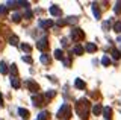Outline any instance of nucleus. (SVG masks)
I'll list each match as a JSON object with an SVG mask.
<instances>
[{
  "label": "nucleus",
  "mask_w": 121,
  "mask_h": 120,
  "mask_svg": "<svg viewBox=\"0 0 121 120\" xmlns=\"http://www.w3.org/2000/svg\"><path fill=\"white\" fill-rule=\"evenodd\" d=\"M6 5H8V8H18V6H24L26 9L29 8V3L27 2H8Z\"/></svg>",
  "instance_id": "obj_7"
},
{
  "label": "nucleus",
  "mask_w": 121,
  "mask_h": 120,
  "mask_svg": "<svg viewBox=\"0 0 121 120\" xmlns=\"http://www.w3.org/2000/svg\"><path fill=\"white\" fill-rule=\"evenodd\" d=\"M21 20V15L18 12H15V14H12V21H15V23H18V21Z\"/></svg>",
  "instance_id": "obj_27"
},
{
  "label": "nucleus",
  "mask_w": 121,
  "mask_h": 120,
  "mask_svg": "<svg viewBox=\"0 0 121 120\" xmlns=\"http://www.w3.org/2000/svg\"><path fill=\"white\" fill-rule=\"evenodd\" d=\"M0 106H3V96H2V93H0Z\"/></svg>",
  "instance_id": "obj_36"
},
{
  "label": "nucleus",
  "mask_w": 121,
  "mask_h": 120,
  "mask_svg": "<svg viewBox=\"0 0 121 120\" xmlns=\"http://www.w3.org/2000/svg\"><path fill=\"white\" fill-rule=\"evenodd\" d=\"M11 70H12V73H14V78H17V74H18L17 65H15V64H12V65H11Z\"/></svg>",
  "instance_id": "obj_30"
},
{
  "label": "nucleus",
  "mask_w": 121,
  "mask_h": 120,
  "mask_svg": "<svg viewBox=\"0 0 121 120\" xmlns=\"http://www.w3.org/2000/svg\"><path fill=\"white\" fill-rule=\"evenodd\" d=\"M103 115H104V119H111L112 117V108L111 106H104L103 108Z\"/></svg>",
  "instance_id": "obj_14"
},
{
  "label": "nucleus",
  "mask_w": 121,
  "mask_h": 120,
  "mask_svg": "<svg viewBox=\"0 0 121 120\" xmlns=\"http://www.w3.org/2000/svg\"><path fill=\"white\" fill-rule=\"evenodd\" d=\"M112 58L113 59H120L121 58V52L118 49H112Z\"/></svg>",
  "instance_id": "obj_19"
},
{
  "label": "nucleus",
  "mask_w": 121,
  "mask_h": 120,
  "mask_svg": "<svg viewBox=\"0 0 121 120\" xmlns=\"http://www.w3.org/2000/svg\"><path fill=\"white\" fill-rule=\"evenodd\" d=\"M85 50H86V52H89V53H92V52H95V50H97V44H94V43H86Z\"/></svg>",
  "instance_id": "obj_12"
},
{
  "label": "nucleus",
  "mask_w": 121,
  "mask_h": 120,
  "mask_svg": "<svg viewBox=\"0 0 121 120\" xmlns=\"http://www.w3.org/2000/svg\"><path fill=\"white\" fill-rule=\"evenodd\" d=\"M89 110H91V103L86 99H79L77 100V103H76V112L80 115L82 120H88Z\"/></svg>",
  "instance_id": "obj_1"
},
{
  "label": "nucleus",
  "mask_w": 121,
  "mask_h": 120,
  "mask_svg": "<svg viewBox=\"0 0 121 120\" xmlns=\"http://www.w3.org/2000/svg\"><path fill=\"white\" fill-rule=\"evenodd\" d=\"M113 11H115V14H120L121 12V2H117L115 8H113Z\"/></svg>",
  "instance_id": "obj_28"
},
{
  "label": "nucleus",
  "mask_w": 121,
  "mask_h": 120,
  "mask_svg": "<svg viewBox=\"0 0 121 120\" xmlns=\"http://www.w3.org/2000/svg\"><path fill=\"white\" fill-rule=\"evenodd\" d=\"M26 17H27V18H32V17H33V14H32V11H30L29 8H27V9H26Z\"/></svg>",
  "instance_id": "obj_31"
},
{
  "label": "nucleus",
  "mask_w": 121,
  "mask_h": 120,
  "mask_svg": "<svg viewBox=\"0 0 121 120\" xmlns=\"http://www.w3.org/2000/svg\"><path fill=\"white\" fill-rule=\"evenodd\" d=\"M108 28H111V23H109V21H104V23H103V29L106 31Z\"/></svg>",
  "instance_id": "obj_34"
},
{
  "label": "nucleus",
  "mask_w": 121,
  "mask_h": 120,
  "mask_svg": "<svg viewBox=\"0 0 121 120\" xmlns=\"http://www.w3.org/2000/svg\"><path fill=\"white\" fill-rule=\"evenodd\" d=\"M6 8H8V6H0V14H2V15L6 14Z\"/></svg>",
  "instance_id": "obj_33"
},
{
  "label": "nucleus",
  "mask_w": 121,
  "mask_h": 120,
  "mask_svg": "<svg viewBox=\"0 0 121 120\" xmlns=\"http://www.w3.org/2000/svg\"><path fill=\"white\" fill-rule=\"evenodd\" d=\"M92 112H94L95 115H100L101 112H103V106H101L100 103H95V105L92 106Z\"/></svg>",
  "instance_id": "obj_13"
},
{
  "label": "nucleus",
  "mask_w": 121,
  "mask_h": 120,
  "mask_svg": "<svg viewBox=\"0 0 121 120\" xmlns=\"http://www.w3.org/2000/svg\"><path fill=\"white\" fill-rule=\"evenodd\" d=\"M0 73L2 74H6L8 73V67H6V62H0Z\"/></svg>",
  "instance_id": "obj_23"
},
{
  "label": "nucleus",
  "mask_w": 121,
  "mask_h": 120,
  "mask_svg": "<svg viewBox=\"0 0 121 120\" xmlns=\"http://www.w3.org/2000/svg\"><path fill=\"white\" fill-rule=\"evenodd\" d=\"M83 52H85V49H83L80 44H77V46L74 47V53H76V55H82Z\"/></svg>",
  "instance_id": "obj_22"
},
{
  "label": "nucleus",
  "mask_w": 121,
  "mask_h": 120,
  "mask_svg": "<svg viewBox=\"0 0 121 120\" xmlns=\"http://www.w3.org/2000/svg\"><path fill=\"white\" fill-rule=\"evenodd\" d=\"M71 40H73V41L85 40V32H83L82 29H79V28H74L73 31H71Z\"/></svg>",
  "instance_id": "obj_3"
},
{
  "label": "nucleus",
  "mask_w": 121,
  "mask_h": 120,
  "mask_svg": "<svg viewBox=\"0 0 121 120\" xmlns=\"http://www.w3.org/2000/svg\"><path fill=\"white\" fill-rule=\"evenodd\" d=\"M20 47H21V50H23V52H26V53H30V52H32V47H30L29 44H26V43H23Z\"/></svg>",
  "instance_id": "obj_18"
},
{
  "label": "nucleus",
  "mask_w": 121,
  "mask_h": 120,
  "mask_svg": "<svg viewBox=\"0 0 121 120\" xmlns=\"http://www.w3.org/2000/svg\"><path fill=\"white\" fill-rule=\"evenodd\" d=\"M92 12H94V17H95L97 20L101 17V12H100V9H98V6H97V5H92Z\"/></svg>",
  "instance_id": "obj_16"
},
{
  "label": "nucleus",
  "mask_w": 121,
  "mask_h": 120,
  "mask_svg": "<svg viewBox=\"0 0 121 120\" xmlns=\"http://www.w3.org/2000/svg\"><path fill=\"white\" fill-rule=\"evenodd\" d=\"M39 26L43 29H48V28H52V26H53V21L52 20H41L39 21Z\"/></svg>",
  "instance_id": "obj_10"
},
{
  "label": "nucleus",
  "mask_w": 121,
  "mask_h": 120,
  "mask_svg": "<svg viewBox=\"0 0 121 120\" xmlns=\"http://www.w3.org/2000/svg\"><path fill=\"white\" fill-rule=\"evenodd\" d=\"M101 62H103V65H109V64H111V59H109V56H103Z\"/></svg>",
  "instance_id": "obj_29"
},
{
  "label": "nucleus",
  "mask_w": 121,
  "mask_h": 120,
  "mask_svg": "<svg viewBox=\"0 0 121 120\" xmlns=\"http://www.w3.org/2000/svg\"><path fill=\"white\" fill-rule=\"evenodd\" d=\"M26 87H27V90H29V91H32V93H36L38 90H39V85H38L35 81H30V79L26 81Z\"/></svg>",
  "instance_id": "obj_6"
},
{
  "label": "nucleus",
  "mask_w": 121,
  "mask_h": 120,
  "mask_svg": "<svg viewBox=\"0 0 121 120\" xmlns=\"http://www.w3.org/2000/svg\"><path fill=\"white\" fill-rule=\"evenodd\" d=\"M113 31H115L117 33H120V32H121V21H117V23L113 24Z\"/></svg>",
  "instance_id": "obj_26"
},
{
  "label": "nucleus",
  "mask_w": 121,
  "mask_h": 120,
  "mask_svg": "<svg viewBox=\"0 0 121 120\" xmlns=\"http://www.w3.org/2000/svg\"><path fill=\"white\" fill-rule=\"evenodd\" d=\"M58 24H59V26H64V24H67V21H60V20H59Z\"/></svg>",
  "instance_id": "obj_37"
},
{
  "label": "nucleus",
  "mask_w": 121,
  "mask_h": 120,
  "mask_svg": "<svg viewBox=\"0 0 121 120\" xmlns=\"http://www.w3.org/2000/svg\"><path fill=\"white\" fill-rule=\"evenodd\" d=\"M41 62H43V64H45V65H48L50 64V58H48V55H41Z\"/></svg>",
  "instance_id": "obj_21"
},
{
  "label": "nucleus",
  "mask_w": 121,
  "mask_h": 120,
  "mask_svg": "<svg viewBox=\"0 0 121 120\" xmlns=\"http://www.w3.org/2000/svg\"><path fill=\"white\" fill-rule=\"evenodd\" d=\"M23 61H26V62H29V64H32V58H30V56H23Z\"/></svg>",
  "instance_id": "obj_32"
},
{
  "label": "nucleus",
  "mask_w": 121,
  "mask_h": 120,
  "mask_svg": "<svg viewBox=\"0 0 121 120\" xmlns=\"http://www.w3.org/2000/svg\"><path fill=\"white\" fill-rule=\"evenodd\" d=\"M55 96H56V93L53 91V90H48V91H47V93L44 94V97H47V99H53Z\"/></svg>",
  "instance_id": "obj_24"
},
{
  "label": "nucleus",
  "mask_w": 121,
  "mask_h": 120,
  "mask_svg": "<svg viewBox=\"0 0 121 120\" xmlns=\"http://www.w3.org/2000/svg\"><path fill=\"white\" fill-rule=\"evenodd\" d=\"M70 117H71V106L67 103L62 105L58 111V119L59 120H70Z\"/></svg>",
  "instance_id": "obj_2"
},
{
  "label": "nucleus",
  "mask_w": 121,
  "mask_h": 120,
  "mask_svg": "<svg viewBox=\"0 0 121 120\" xmlns=\"http://www.w3.org/2000/svg\"><path fill=\"white\" fill-rule=\"evenodd\" d=\"M62 46H64V47L68 46V40H67V38H62Z\"/></svg>",
  "instance_id": "obj_35"
},
{
  "label": "nucleus",
  "mask_w": 121,
  "mask_h": 120,
  "mask_svg": "<svg viewBox=\"0 0 121 120\" xmlns=\"http://www.w3.org/2000/svg\"><path fill=\"white\" fill-rule=\"evenodd\" d=\"M18 114H20L24 120H27V119H29V115H30V112L26 110V108H18Z\"/></svg>",
  "instance_id": "obj_11"
},
{
  "label": "nucleus",
  "mask_w": 121,
  "mask_h": 120,
  "mask_svg": "<svg viewBox=\"0 0 121 120\" xmlns=\"http://www.w3.org/2000/svg\"><path fill=\"white\" fill-rule=\"evenodd\" d=\"M11 84H12L14 88H20V81H18V78H11Z\"/></svg>",
  "instance_id": "obj_17"
},
{
  "label": "nucleus",
  "mask_w": 121,
  "mask_h": 120,
  "mask_svg": "<svg viewBox=\"0 0 121 120\" xmlns=\"http://www.w3.org/2000/svg\"><path fill=\"white\" fill-rule=\"evenodd\" d=\"M9 43L12 44V46H17V44H18V37H17V35H12V37L9 38Z\"/></svg>",
  "instance_id": "obj_25"
},
{
  "label": "nucleus",
  "mask_w": 121,
  "mask_h": 120,
  "mask_svg": "<svg viewBox=\"0 0 121 120\" xmlns=\"http://www.w3.org/2000/svg\"><path fill=\"white\" fill-rule=\"evenodd\" d=\"M74 85H76V88H79V90H85V87H86V84L82 79H76L74 81Z\"/></svg>",
  "instance_id": "obj_15"
},
{
  "label": "nucleus",
  "mask_w": 121,
  "mask_h": 120,
  "mask_svg": "<svg viewBox=\"0 0 121 120\" xmlns=\"http://www.w3.org/2000/svg\"><path fill=\"white\" fill-rule=\"evenodd\" d=\"M36 49L41 52H45L48 49V40L47 38H41L39 41H36Z\"/></svg>",
  "instance_id": "obj_5"
},
{
  "label": "nucleus",
  "mask_w": 121,
  "mask_h": 120,
  "mask_svg": "<svg viewBox=\"0 0 121 120\" xmlns=\"http://www.w3.org/2000/svg\"><path fill=\"white\" fill-rule=\"evenodd\" d=\"M48 119H50V112L48 111H41L36 117V120H48Z\"/></svg>",
  "instance_id": "obj_9"
},
{
  "label": "nucleus",
  "mask_w": 121,
  "mask_h": 120,
  "mask_svg": "<svg viewBox=\"0 0 121 120\" xmlns=\"http://www.w3.org/2000/svg\"><path fill=\"white\" fill-rule=\"evenodd\" d=\"M32 102H33L35 106H43L45 103V97L43 94H33L32 96Z\"/></svg>",
  "instance_id": "obj_4"
},
{
  "label": "nucleus",
  "mask_w": 121,
  "mask_h": 120,
  "mask_svg": "<svg viewBox=\"0 0 121 120\" xmlns=\"http://www.w3.org/2000/svg\"><path fill=\"white\" fill-rule=\"evenodd\" d=\"M50 14L53 17H60V14H62V11H60V8H58L56 5L50 6Z\"/></svg>",
  "instance_id": "obj_8"
},
{
  "label": "nucleus",
  "mask_w": 121,
  "mask_h": 120,
  "mask_svg": "<svg viewBox=\"0 0 121 120\" xmlns=\"http://www.w3.org/2000/svg\"><path fill=\"white\" fill-rule=\"evenodd\" d=\"M55 58H56V59H60V61L64 59V52L60 50V49H58V50H55Z\"/></svg>",
  "instance_id": "obj_20"
}]
</instances>
